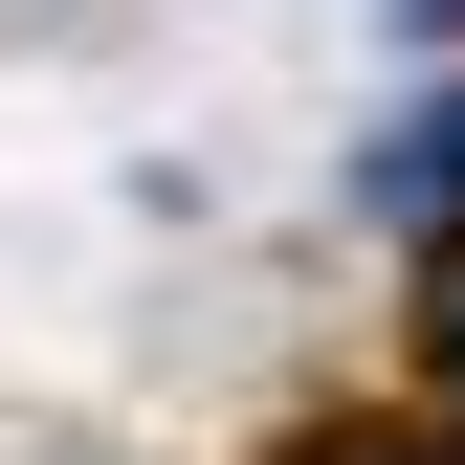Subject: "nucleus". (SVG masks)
<instances>
[{
  "mask_svg": "<svg viewBox=\"0 0 465 465\" xmlns=\"http://www.w3.org/2000/svg\"><path fill=\"white\" fill-rule=\"evenodd\" d=\"M355 222H377V244H443V266H465V89H421V111L355 155Z\"/></svg>",
  "mask_w": 465,
  "mask_h": 465,
  "instance_id": "obj_1",
  "label": "nucleus"
},
{
  "mask_svg": "<svg viewBox=\"0 0 465 465\" xmlns=\"http://www.w3.org/2000/svg\"><path fill=\"white\" fill-rule=\"evenodd\" d=\"M443 399H465V266H443Z\"/></svg>",
  "mask_w": 465,
  "mask_h": 465,
  "instance_id": "obj_2",
  "label": "nucleus"
},
{
  "mask_svg": "<svg viewBox=\"0 0 465 465\" xmlns=\"http://www.w3.org/2000/svg\"><path fill=\"white\" fill-rule=\"evenodd\" d=\"M377 465H421V443H377Z\"/></svg>",
  "mask_w": 465,
  "mask_h": 465,
  "instance_id": "obj_3",
  "label": "nucleus"
}]
</instances>
